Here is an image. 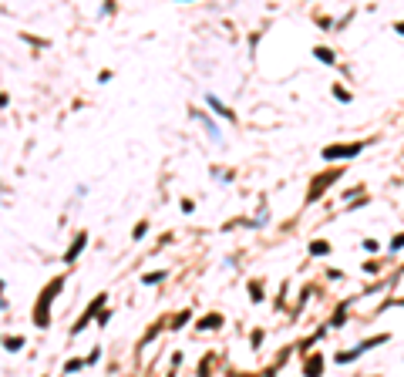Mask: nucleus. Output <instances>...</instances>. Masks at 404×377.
I'll return each mask as SVG.
<instances>
[{
    "mask_svg": "<svg viewBox=\"0 0 404 377\" xmlns=\"http://www.w3.org/2000/svg\"><path fill=\"white\" fill-rule=\"evenodd\" d=\"M357 151H361V145H330V149H324V158H347Z\"/></svg>",
    "mask_w": 404,
    "mask_h": 377,
    "instance_id": "nucleus-1",
    "label": "nucleus"
},
{
    "mask_svg": "<svg viewBox=\"0 0 404 377\" xmlns=\"http://www.w3.org/2000/svg\"><path fill=\"white\" fill-rule=\"evenodd\" d=\"M320 371H324V360H320V357H310L307 360V377H320Z\"/></svg>",
    "mask_w": 404,
    "mask_h": 377,
    "instance_id": "nucleus-2",
    "label": "nucleus"
},
{
    "mask_svg": "<svg viewBox=\"0 0 404 377\" xmlns=\"http://www.w3.org/2000/svg\"><path fill=\"white\" fill-rule=\"evenodd\" d=\"M327 249H330V246H327V243H320V239H317V243H310V253H317V256H324Z\"/></svg>",
    "mask_w": 404,
    "mask_h": 377,
    "instance_id": "nucleus-3",
    "label": "nucleus"
},
{
    "mask_svg": "<svg viewBox=\"0 0 404 377\" xmlns=\"http://www.w3.org/2000/svg\"><path fill=\"white\" fill-rule=\"evenodd\" d=\"M317 57H320V61H324V64H333V54H330L327 47H317Z\"/></svg>",
    "mask_w": 404,
    "mask_h": 377,
    "instance_id": "nucleus-4",
    "label": "nucleus"
},
{
    "mask_svg": "<svg viewBox=\"0 0 404 377\" xmlns=\"http://www.w3.org/2000/svg\"><path fill=\"white\" fill-rule=\"evenodd\" d=\"M391 249H394V253H398V249H404V232H401V236H394V243H391Z\"/></svg>",
    "mask_w": 404,
    "mask_h": 377,
    "instance_id": "nucleus-5",
    "label": "nucleus"
},
{
    "mask_svg": "<svg viewBox=\"0 0 404 377\" xmlns=\"http://www.w3.org/2000/svg\"><path fill=\"white\" fill-rule=\"evenodd\" d=\"M364 249H367V253H377V249H381V246L374 243V239H364Z\"/></svg>",
    "mask_w": 404,
    "mask_h": 377,
    "instance_id": "nucleus-6",
    "label": "nucleus"
},
{
    "mask_svg": "<svg viewBox=\"0 0 404 377\" xmlns=\"http://www.w3.org/2000/svg\"><path fill=\"white\" fill-rule=\"evenodd\" d=\"M398 34H404V24H398Z\"/></svg>",
    "mask_w": 404,
    "mask_h": 377,
    "instance_id": "nucleus-7",
    "label": "nucleus"
}]
</instances>
